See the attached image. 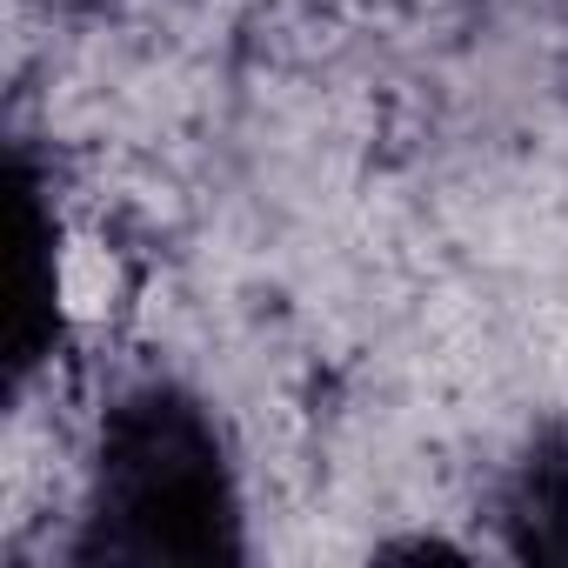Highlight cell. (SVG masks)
Returning <instances> with one entry per match:
<instances>
[{"label": "cell", "mask_w": 568, "mask_h": 568, "mask_svg": "<svg viewBox=\"0 0 568 568\" xmlns=\"http://www.w3.org/2000/svg\"><path fill=\"white\" fill-rule=\"evenodd\" d=\"M495 528L515 561H568V428H535L495 481Z\"/></svg>", "instance_id": "obj_3"}, {"label": "cell", "mask_w": 568, "mask_h": 568, "mask_svg": "<svg viewBox=\"0 0 568 568\" xmlns=\"http://www.w3.org/2000/svg\"><path fill=\"white\" fill-rule=\"evenodd\" d=\"M74 568H241L247 495L227 422L174 375L114 388L94 415L81 515L61 548Z\"/></svg>", "instance_id": "obj_1"}, {"label": "cell", "mask_w": 568, "mask_h": 568, "mask_svg": "<svg viewBox=\"0 0 568 568\" xmlns=\"http://www.w3.org/2000/svg\"><path fill=\"white\" fill-rule=\"evenodd\" d=\"M41 8H108V0H41Z\"/></svg>", "instance_id": "obj_4"}, {"label": "cell", "mask_w": 568, "mask_h": 568, "mask_svg": "<svg viewBox=\"0 0 568 568\" xmlns=\"http://www.w3.org/2000/svg\"><path fill=\"white\" fill-rule=\"evenodd\" d=\"M8 194H14V274H8V395L21 402L34 375L54 362L68 335L61 308V207H54V168L41 161L34 134H14L8 148Z\"/></svg>", "instance_id": "obj_2"}]
</instances>
